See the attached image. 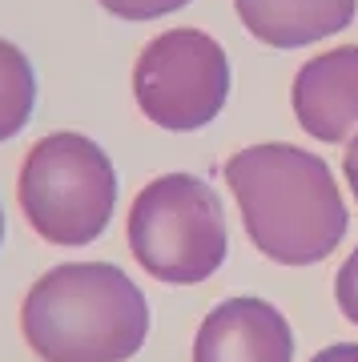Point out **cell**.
Here are the masks:
<instances>
[{"label":"cell","mask_w":358,"mask_h":362,"mask_svg":"<svg viewBox=\"0 0 358 362\" xmlns=\"http://www.w3.org/2000/svg\"><path fill=\"white\" fill-rule=\"evenodd\" d=\"M246 238L278 266L326 262L346 238V202L318 153L286 141L246 145L226 161Z\"/></svg>","instance_id":"cell-1"},{"label":"cell","mask_w":358,"mask_h":362,"mask_svg":"<svg viewBox=\"0 0 358 362\" xmlns=\"http://www.w3.org/2000/svg\"><path fill=\"white\" fill-rule=\"evenodd\" d=\"M21 334L40 362H129L149 334V302L113 262H64L28 286Z\"/></svg>","instance_id":"cell-2"},{"label":"cell","mask_w":358,"mask_h":362,"mask_svg":"<svg viewBox=\"0 0 358 362\" xmlns=\"http://www.w3.org/2000/svg\"><path fill=\"white\" fill-rule=\"evenodd\" d=\"M16 206L40 242L89 246L113 221L117 169L93 137L57 129L21 161Z\"/></svg>","instance_id":"cell-3"},{"label":"cell","mask_w":358,"mask_h":362,"mask_svg":"<svg viewBox=\"0 0 358 362\" xmlns=\"http://www.w3.org/2000/svg\"><path fill=\"white\" fill-rule=\"evenodd\" d=\"M129 250L141 270L169 286H197L226 266L230 233L214 185L197 173H161L129 206Z\"/></svg>","instance_id":"cell-4"},{"label":"cell","mask_w":358,"mask_h":362,"mask_svg":"<svg viewBox=\"0 0 358 362\" xmlns=\"http://www.w3.org/2000/svg\"><path fill=\"white\" fill-rule=\"evenodd\" d=\"M230 89V57L202 28L157 33L133 65V101L166 133H197L218 121Z\"/></svg>","instance_id":"cell-5"},{"label":"cell","mask_w":358,"mask_h":362,"mask_svg":"<svg viewBox=\"0 0 358 362\" xmlns=\"http://www.w3.org/2000/svg\"><path fill=\"white\" fill-rule=\"evenodd\" d=\"M193 362H294V330L266 298H226L197 326Z\"/></svg>","instance_id":"cell-6"},{"label":"cell","mask_w":358,"mask_h":362,"mask_svg":"<svg viewBox=\"0 0 358 362\" xmlns=\"http://www.w3.org/2000/svg\"><path fill=\"white\" fill-rule=\"evenodd\" d=\"M290 109L314 141H350L358 133V45H334L310 57L294 73Z\"/></svg>","instance_id":"cell-7"},{"label":"cell","mask_w":358,"mask_h":362,"mask_svg":"<svg viewBox=\"0 0 358 362\" xmlns=\"http://www.w3.org/2000/svg\"><path fill=\"white\" fill-rule=\"evenodd\" d=\"M233 13L270 49H306L354 25L358 0H233Z\"/></svg>","instance_id":"cell-8"},{"label":"cell","mask_w":358,"mask_h":362,"mask_svg":"<svg viewBox=\"0 0 358 362\" xmlns=\"http://www.w3.org/2000/svg\"><path fill=\"white\" fill-rule=\"evenodd\" d=\"M37 109V69L21 45L0 37V145L33 121Z\"/></svg>","instance_id":"cell-9"},{"label":"cell","mask_w":358,"mask_h":362,"mask_svg":"<svg viewBox=\"0 0 358 362\" xmlns=\"http://www.w3.org/2000/svg\"><path fill=\"white\" fill-rule=\"evenodd\" d=\"M109 16L117 21H133V25H145V21H161L169 13H181L190 0H97Z\"/></svg>","instance_id":"cell-10"},{"label":"cell","mask_w":358,"mask_h":362,"mask_svg":"<svg viewBox=\"0 0 358 362\" xmlns=\"http://www.w3.org/2000/svg\"><path fill=\"white\" fill-rule=\"evenodd\" d=\"M334 302H338L346 322L358 326V250L342 262V270L334 274Z\"/></svg>","instance_id":"cell-11"},{"label":"cell","mask_w":358,"mask_h":362,"mask_svg":"<svg viewBox=\"0 0 358 362\" xmlns=\"http://www.w3.org/2000/svg\"><path fill=\"white\" fill-rule=\"evenodd\" d=\"M310 362H358V342H334V346L318 350Z\"/></svg>","instance_id":"cell-12"},{"label":"cell","mask_w":358,"mask_h":362,"mask_svg":"<svg viewBox=\"0 0 358 362\" xmlns=\"http://www.w3.org/2000/svg\"><path fill=\"white\" fill-rule=\"evenodd\" d=\"M342 173H346V185H350V194L358 202V133L346 141V153H342Z\"/></svg>","instance_id":"cell-13"},{"label":"cell","mask_w":358,"mask_h":362,"mask_svg":"<svg viewBox=\"0 0 358 362\" xmlns=\"http://www.w3.org/2000/svg\"><path fill=\"white\" fill-rule=\"evenodd\" d=\"M0 246H4V206H0Z\"/></svg>","instance_id":"cell-14"}]
</instances>
